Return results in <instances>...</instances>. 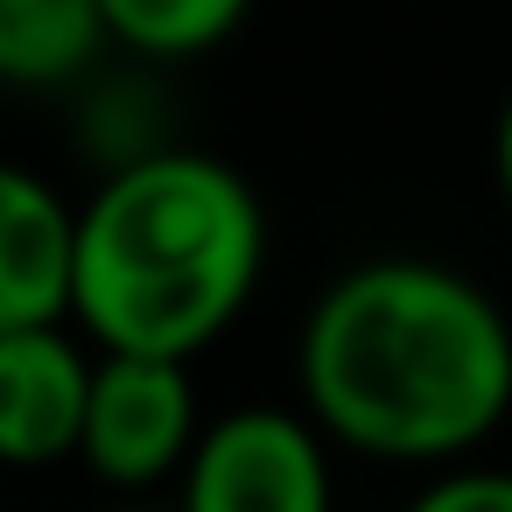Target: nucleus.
<instances>
[{
    "instance_id": "f257e3e1",
    "label": "nucleus",
    "mask_w": 512,
    "mask_h": 512,
    "mask_svg": "<svg viewBox=\"0 0 512 512\" xmlns=\"http://www.w3.org/2000/svg\"><path fill=\"white\" fill-rule=\"evenodd\" d=\"M302 414L379 463H456L512 414V323L456 267H344L295 344Z\"/></svg>"
},
{
    "instance_id": "f03ea898",
    "label": "nucleus",
    "mask_w": 512,
    "mask_h": 512,
    "mask_svg": "<svg viewBox=\"0 0 512 512\" xmlns=\"http://www.w3.org/2000/svg\"><path fill=\"white\" fill-rule=\"evenodd\" d=\"M267 211L253 183L197 148H155L120 162L78 204L71 316L99 351L197 358L218 344L260 288Z\"/></svg>"
},
{
    "instance_id": "7ed1b4c3",
    "label": "nucleus",
    "mask_w": 512,
    "mask_h": 512,
    "mask_svg": "<svg viewBox=\"0 0 512 512\" xmlns=\"http://www.w3.org/2000/svg\"><path fill=\"white\" fill-rule=\"evenodd\" d=\"M176 512H330V435L288 407H232L197 435Z\"/></svg>"
},
{
    "instance_id": "20e7f679",
    "label": "nucleus",
    "mask_w": 512,
    "mask_h": 512,
    "mask_svg": "<svg viewBox=\"0 0 512 512\" xmlns=\"http://www.w3.org/2000/svg\"><path fill=\"white\" fill-rule=\"evenodd\" d=\"M197 386L183 358H141V351H99L92 372V414L78 463L113 491H148L162 477H183L197 449Z\"/></svg>"
},
{
    "instance_id": "39448f33",
    "label": "nucleus",
    "mask_w": 512,
    "mask_h": 512,
    "mask_svg": "<svg viewBox=\"0 0 512 512\" xmlns=\"http://www.w3.org/2000/svg\"><path fill=\"white\" fill-rule=\"evenodd\" d=\"M92 372L99 358L64 323L0 337V463L43 470L78 456L92 414Z\"/></svg>"
},
{
    "instance_id": "423d86ee",
    "label": "nucleus",
    "mask_w": 512,
    "mask_h": 512,
    "mask_svg": "<svg viewBox=\"0 0 512 512\" xmlns=\"http://www.w3.org/2000/svg\"><path fill=\"white\" fill-rule=\"evenodd\" d=\"M71 281H78V211L36 169L0 162V337L64 323Z\"/></svg>"
},
{
    "instance_id": "0eeeda50",
    "label": "nucleus",
    "mask_w": 512,
    "mask_h": 512,
    "mask_svg": "<svg viewBox=\"0 0 512 512\" xmlns=\"http://www.w3.org/2000/svg\"><path fill=\"white\" fill-rule=\"evenodd\" d=\"M106 43L99 0H0V85H71Z\"/></svg>"
},
{
    "instance_id": "6e6552de",
    "label": "nucleus",
    "mask_w": 512,
    "mask_h": 512,
    "mask_svg": "<svg viewBox=\"0 0 512 512\" xmlns=\"http://www.w3.org/2000/svg\"><path fill=\"white\" fill-rule=\"evenodd\" d=\"M99 8L113 43L141 57H204L253 15V0H99Z\"/></svg>"
},
{
    "instance_id": "1a4fd4ad",
    "label": "nucleus",
    "mask_w": 512,
    "mask_h": 512,
    "mask_svg": "<svg viewBox=\"0 0 512 512\" xmlns=\"http://www.w3.org/2000/svg\"><path fill=\"white\" fill-rule=\"evenodd\" d=\"M407 512H512V470H484V463H449L442 477H428Z\"/></svg>"
},
{
    "instance_id": "9d476101",
    "label": "nucleus",
    "mask_w": 512,
    "mask_h": 512,
    "mask_svg": "<svg viewBox=\"0 0 512 512\" xmlns=\"http://www.w3.org/2000/svg\"><path fill=\"white\" fill-rule=\"evenodd\" d=\"M491 169H498V197H505V211H512V92H505V106H498V134H491Z\"/></svg>"
},
{
    "instance_id": "9b49d317",
    "label": "nucleus",
    "mask_w": 512,
    "mask_h": 512,
    "mask_svg": "<svg viewBox=\"0 0 512 512\" xmlns=\"http://www.w3.org/2000/svg\"><path fill=\"white\" fill-rule=\"evenodd\" d=\"M120 512H148V505H120Z\"/></svg>"
}]
</instances>
